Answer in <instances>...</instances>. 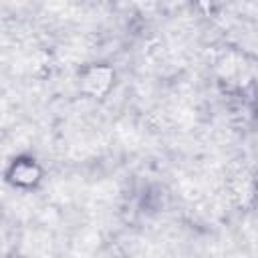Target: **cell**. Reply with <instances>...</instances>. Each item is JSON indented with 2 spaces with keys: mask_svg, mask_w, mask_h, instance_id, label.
I'll list each match as a JSON object with an SVG mask.
<instances>
[{
  "mask_svg": "<svg viewBox=\"0 0 258 258\" xmlns=\"http://www.w3.org/2000/svg\"><path fill=\"white\" fill-rule=\"evenodd\" d=\"M109 83H111V71H109V69H103V67L89 71L87 77H85V87H87V91H91V93H95V95L105 93L107 87H109Z\"/></svg>",
  "mask_w": 258,
  "mask_h": 258,
  "instance_id": "obj_1",
  "label": "cell"
},
{
  "mask_svg": "<svg viewBox=\"0 0 258 258\" xmlns=\"http://www.w3.org/2000/svg\"><path fill=\"white\" fill-rule=\"evenodd\" d=\"M14 179L18 181V183H32L34 179H36V175H38V171H36V167L34 165H28V163H20L16 169H14Z\"/></svg>",
  "mask_w": 258,
  "mask_h": 258,
  "instance_id": "obj_2",
  "label": "cell"
}]
</instances>
